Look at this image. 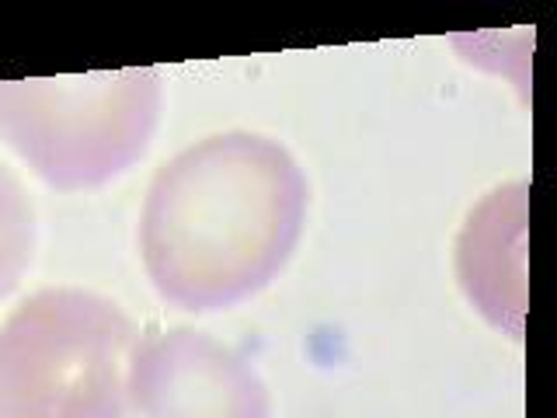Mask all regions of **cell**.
<instances>
[{
    "instance_id": "obj_5",
    "label": "cell",
    "mask_w": 557,
    "mask_h": 418,
    "mask_svg": "<svg viewBox=\"0 0 557 418\" xmlns=\"http://www.w3.org/2000/svg\"><path fill=\"white\" fill-rule=\"evenodd\" d=\"M35 220L22 182L0 164V296H8L32 261Z\"/></svg>"
},
{
    "instance_id": "obj_3",
    "label": "cell",
    "mask_w": 557,
    "mask_h": 418,
    "mask_svg": "<svg viewBox=\"0 0 557 418\" xmlns=\"http://www.w3.org/2000/svg\"><path fill=\"white\" fill-rule=\"evenodd\" d=\"M161 84L157 70L0 81V136L57 188L115 179L144 157Z\"/></svg>"
},
{
    "instance_id": "obj_1",
    "label": "cell",
    "mask_w": 557,
    "mask_h": 418,
    "mask_svg": "<svg viewBox=\"0 0 557 418\" xmlns=\"http://www.w3.org/2000/svg\"><path fill=\"white\" fill-rule=\"evenodd\" d=\"M304 213L307 182L283 147L209 136L157 171L139 220L144 266L178 307H231L286 266Z\"/></svg>"
},
{
    "instance_id": "obj_4",
    "label": "cell",
    "mask_w": 557,
    "mask_h": 418,
    "mask_svg": "<svg viewBox=\"0 0 557 418\" xmlns=\"http://www.w3.org/2000/svg\"><path fill=\"white\" fill-rule=\"evenodd\" d=\"M129 397L147 418H269V394L251 366L185 328L136 342Z\"/></svg>"
},
{
    "instance_id": "obj_2",
    "label": "cell",
    "mask_w": 557,
    "mask_h": 418,
    "mask_svg": "<svg viewBox=\"0 0 557 418\" xmlns=\"http://www.w3.org/2000/svg\"><path fill=\"white\" fill-rule=\"evenodd\" d=\"M136 331L112 300L42 290L0 324V418H126Z\"/></svg>"
}]
</instances>
